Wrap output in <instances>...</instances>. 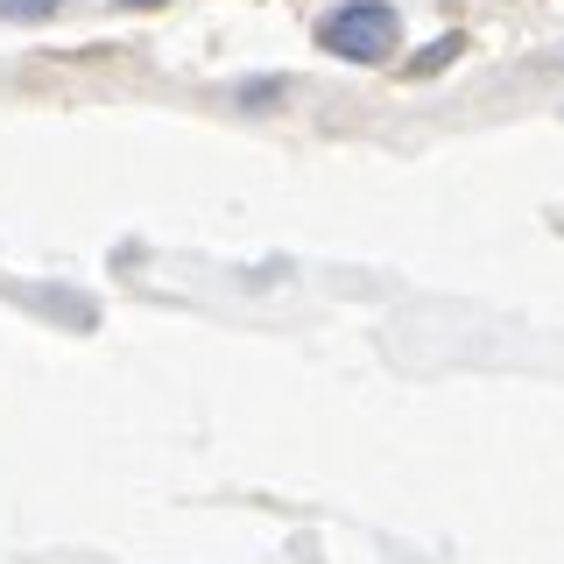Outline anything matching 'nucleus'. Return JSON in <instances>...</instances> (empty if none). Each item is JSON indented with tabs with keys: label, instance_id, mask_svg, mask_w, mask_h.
<instances>
[{
	"label": "nucleus",
	"instance_id": "nucleus-1",
	"mask_svg": "<svg viewBox=\"0 0 564 564\" xmlns=\"http://www.w3.org/2000/svg\"><path fill=\"white\" fill-rule=\"evenodd\" d=\"M317 50H332V57H346V64H388V50H395V8H381V0H346V8H332L325 22H317Z\"/></svg>",
	"mask_w": 564,
	"mask_h": 564
},
{
	"label": "nucleus",
	"instance_id": "nucleus-2",
	"mask_svg": "<svg viewBox=\"0 0 564 564\" xmlns=\"http://www.w3.org/2000/svg\"><path fill=\"white\" fill-rule=\"evenodd\" d=\"M452 57H458V35H437L431 50H416V64H410V70H416V78H431V70H445Z\"/></svg>",
	"mask_w": 564,
	"mask_h": 564
},
{
	"label": "nucleus",
	"instance_id": "nucleus-3",
	"mask_svg": "<svg viewBox=\"0 0 564 564\" xmlns=\"http://www.w3.org/2000/svg\"><path fill=\"white\" fill-rule=\"evenodd\" d=\"M57 0H0V14H14V22H35V14H50Z\"/></svg>",
	"mask_w": 564,
	"mask_h": 564
},
{
	"label": "nucleus",
	"instance_id": "nucleus-4",
	"mask_svg": "<svg viewBox=\"0 0 564 564\" xmlns=\"http://www.w3.org/2000/svg\"><path fill=\"white\" fill-rule=\"evenodd\" d=\"M120 8H163V0H120Z\"/></svg>",
	"mask_w": 564,
	"mask_h": 564
}]
</instances>
